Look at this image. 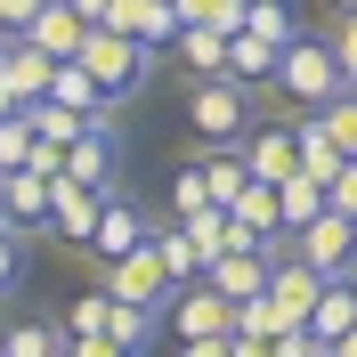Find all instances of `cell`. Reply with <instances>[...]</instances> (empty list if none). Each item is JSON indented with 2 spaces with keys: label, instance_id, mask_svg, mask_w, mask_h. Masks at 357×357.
Instances as JSON below:
<instances>
[{
  "label": "cell",
  "instance_id": "obj_1",
  "mask_svg": "<svg viewBox=\"0 0 357 357\" xmlns=\"http://www.w3.org/2000/svg\"><path fill=\"white\" fill-rule=\"evenodd\" d=\"M73 66L89 73V89H98V106L106 114H122L138 98V89L155 82V49H138V41H122V33H82V57H73Z\"/></svg>",
  "mask_w": 357,
  "mask_h": 357
},
{
  "label": "cell",
  "instance_id": "obj_2",
  "mask_svg": "<svg viewBox=\"0 0 357 357\" xmlns=\"http://www.w3.org/2000/svg\"><path fill=\"white\" fill-rule=\"evenodd\" d=\"M276 89H284L301 114H325V106H333L349 82H341L333 49L317 41V33H301V41H284V49H276Z\"/></svg>",
  "mask_w": 357,
  "mask_h": 357
},
{
  "label": "cell",
  "instance_id": "obj_3",
  "mask_svg": "<svg viewBox=\"0 0 357 357\" xmlns=\"http://www.w3.org/2000/svg\"><path fill=\"white\" fill-rule=\"evenodd\" d=\"M187 122H195V138H211V146H244V130H252V89H236L227 73H211V82L187 89Z\"/></svg>",
  "mask_w": 357,
  "mask_h": 357
},
{
  "label": "cell",
  "instance_id": "obj_4",
  "mask_svg": "<svg viewBox=\"0 0 357 357\" xmlns=\"http://www.w3.org/2000/svg\"><path fill=\"white\" fill-rule=\"evenodd\" d=\"M284 252H292L301 268H317V276H357V220L317 211L301 236H284Z\"/></svg>",
  "mask_w": 357,
  "mask_h": 357
},
{
  "label": "cell",
  "instance_id": "obj_5",
  "mask_svg": "<svg viewBox=\"0 0 357 357\" xmlns=\"http://www.w3.org/2000/svg\"><path fill=\"white\" fill-rule=\"evenodd\" d=\"M162 333L171 341H220V333H236V301H220V292L203 284H178L171 301H162Z\"/></svg>",
  "mask_w": 357,
  "mask_h": 357
},
{
  "label": "cell",
  "instance_id": "obj_6",
  "mask_svg": "<svg viewBox=\"0 0 357 357\" xmlns=\"http://www.w3.org/2000/svg\"><path fill=\"white\" fill-rule=\"evenodd\" d=\"M106 301H122V309H162L171 301V276H162V260H155V244H138V252H122V260L106 268Z\"/></svg>",
  "mask_w": 357,
  "mask_h": 357
},
{
  "label": "cell",
  "instance_id": "obj_7",
  "mask_svg": "<svg viewBox=\"0 0 357 357\" xmlns=\"http://www.w3.org/2000/svg\"><path fill=\"white\" fill-rule=\"evenodd\" d=\"M114 171H122V138H114V114H106V122H89V130L66 146V171H57V178H73V187H98V195H106Z\"/></svg>",
  "mask_w": 357,
  "mask_h": 357
},
{
  "label": "cell",
  "instance_id": "obj_8",
  "mask_svg": "<svg viewBox=\"0 0 357 357\" xmlns=\"http://www.w3.org/2000/svg\"><path fill=\"white\" fill-rule=\"evenodd\" d=\"M146 236H155V227H146V211H138V203H122V187H114V195H106V211H98V227H89V260H122V252H138V244H146Z\"/></svg>",
  "mask_w": 357,
  "mask_h": 357
},
{
  "label": "cell",
  "instance_id": "obj_9",
  "mask_svg": "<svg viewBox=\"0 0 357 357\" xmlns=\"http://www.w3.org/2000/svg\"><path fill=\"white\" fill-rule=\"evenodd\" d=\"M236 162H244V171L260 178V187H284V178L301 171V146H292V122H268V130H244Z\"/></svg>",
  "mask_w": 357,
  "mask_h": 357
},
{
  "label": "cell",
  "instance_id": "obj_10",
  "mask_svg": "<svg viewBox=\"0 0 357 357\" xmlns=\"http://www.w3.org/2000/svg\"><path fill=\"white\" fill-rule=\"evenodd\" d=\"M106 195H114V187H106ZM106 195H98V187L57 178V187H49V236L82 252V244H89V227H98V211H106Z\"/></svg>",
  "mask_w": 357,
  "mask_h": 357
},
{
  "label": "cell",
  "instance_id": "obj_11",
  "mask_svg": "<svg viewBox=\"0 0 357 357\" xmlns=\"http://www.w3.org/2000/svg\"><path fill=\"white\" fill-rule=\"evenodd\" d=\"M268 276H276V252H220V260L203 268V284L220 292V301H236V309H244V301H260Z\"/></svg>",
  "mask_w": 357,
  "mask_h": 357
},
{
  "label": "cell",
  "instance_id": "obj_12",
  "mask_svg": "<svg viewBox=\"0 0 357 357\" xmlns=\"http://www.w3.org/2000/svg\"><path fill=\"white\" fill-rule=\"evenodd\" d=\"M49 187L41 171H0V203H8V227L17 236H49Z\"/></svg>",
  "mask_w": 357,
  "mask_h": 357
},
{
  "label": "cell",
  "instance_id": "obj_13",
  "mask_svg": "<svg viewBox=\"0 0 357 357\" xmlns=\"http://www.w3.org/2000/svg\"><path fill=\"white\" fill-rule=\"evenodd\" d=\"M349 325H357V276H325V284H317V301H309V333H317V349H333Z\"/></svg>",
  "mask_w": 357,
  "mask_h": 357
},
{
  "label": "cell",
  "instance_id": "obj_14",
  "mask_svg": "<svg viewBox=\"0 0 357 357\" xmlns=\"http://www.w3.org/2000/svg\"><path fill=\"white\" fill-rule=\"evenodd\" d=\"M82 33H89V24H82V17H73L66 0H49L41 17L24 24V41L41 49V57H57V66H66V57H82Z\"/></svg>",
  "mask_w": 357,
  "mask_h": 357
},
{
  "label": "cell",
  "instance_id": "obj_15",
  "mask_svg": "<svg viewBox=\"0 0 357 357\" xmlns=\"http://www.w3.org/2000/svg\"><path fill=\"white\" fill-rule=\"evenodd\" d=\"M146 244H155V260H162V276H171V292H178V284H195V276H203V244H195V236H187L178 220H162L155 236H146Z\"/></svg>",
  "mask_w": 357,
  "mask_h": 357
},
{
  "label": "cell",
  "instance_id": "obj_16",
  "mask_svg": "<svg viewBox=\"0 0 357 357\" xmlns=\"http://www.w3.org/2000/svg\"><path fill=\"white\" fill-rule=\"evenodd\" d=\"M220 73H227L236 89H260V82H276V49H268V41H252V33H227Z\"/></svg>",
  "mask_w": 357,
  "mask_h": 357
},
{
  "label": "cell",
  "instance_id": "obj_17",
  "mask_svg": "<svg viewBox=\"0 0 357 357\" xmlns=\"http://www.w3.org/2000/svg\"><path fill=\"white\" fill-rule=\"evenodd\" d=\"M236 33L284 49V41H301V8H292V0H244V24H236Z\"/></svg>",
  "mask_w": 357,
  "mask_h": 357
},
{
  "label": "cell",
  "instance_id": "obj_18",
  "mask_svg": "<svg viewBox=\"0 0 357 357\" xmlns=\"http://www.w3.org/2000/svg\"><path fill=\"white\" fill-rule=\"evenodd\" d=\"M171 57L195 73V82H211V73H220V57H227V33H211V24H178Z\"/></svg>",
  "mask_w": 357,
  "mask_h": 357
},
{
  "label": "cell",
  "instance_id": "obj_19",
  "mask_svg": "<svg viewBox=\"0 0 357 357\" xmlns=\"http://www.w3.org/2000/svg\"><path fill=\"white\" fill-rule=\"evenodd\" d=\"M8 73H17V106H41V98H49V73H57V57H41V49L17 33V41H8Z\"/></svg>",
  "mask_w": 357,
  "mask_h": 357
},
{
  "label": "cell",
  "instance_id": "obj_20",
  "mask_svg": "<svg viewBox=\"0 0 357 357\" xmlns=\"http://www.w3.org/2000/svg\"><path fill=\"white\" fill-rule=\"evenodd\" d=\"M106 341H122L130 357H146L162 341V309H122V301H114L106 309Z\"/></svg>",
  "mask_w": 357,
  "mask_h": 357
},
{
  "label": "cell",
  "instance_id": "obj_21",
  "mask_svg": "<svg viewBox=\"0 0 357 357\" xmlns=\"http://www.w3.org/2000/svg\"><path fill=\"white\" fill-rule=\"evenodd\" d=\"M292 146H301V178H317V187H325V178L341 171V155H333V138L317 130V114H292Z\"/></svg>",
  "mask_w": 357,
  "mask_h": 357
},
{
  "label": "cell",
  "instance_id": "obj_22",
  "mask_svg": "<svg viewBox=\"0 0 357 357\" xmlns=\"http://www.w3.org/2000/svg\"><path fill=\"white\" fill-rule=\"evenodd\" d=\"M317 211H325V187H317V178H301V171H292L284 187H276V227H284V236H301V227H309Z\"/></svg>",
  "mask_w": 357,
  "mask_h": 357
},
{
  "label": "cell",
  "instance_id": "obj_23",
  "mask_svg": "<svg viewBox=\"0 0 357 357\" xmlns=\"http://www.w3.org/2000/svg\"><path fill=\"white\" fill-rule=\"evenodd\" d=\"M49 106L82 114V122H106V106H98V89H89V73L73 66V57H66V66H57V73H49Z\"/></svg>",
  "mask_w": 357,
  "mask_h": 357
},
{
  "label": "cell",
  "instance_id": "obj_24",
  "mask_svg": "<svg viewBox=\"0 0 357 357\" xmlns=\"http://www.w3.org/2000/svg\"><path fill=\"white\" fill-rule=\"evenodd\" d=\"M0 357H73V341H66V325H8Z\"/></svg>",
  "mask_w": 357,
  "mask_h": 357
},
{
  "label": "cell",
  "instance_id": "obj_25",
  "mask_svg": "<svg viewBox=\"0 0 357 357\" xmlns=\"http://www.w3.org/2000/svg\"><path fill=\"white\" fill-rule=\"evenodd\" d=\"M195 211H211V178H203V155L171 171V220H195Z\"/></svg>",
  "mask_w": 357,
  "mask_h": 357
},
{
  "label": "cell",
  "instance_id": "obj_26",
  "mask_svg": "<svg viewBox=\"0 0 357 357\" xmlns=\"http://www.w3.org/2000/svg\"><path fill=\"white\" fill-rule=\"evenodd\" d=\"M317 130L333 138V155H341V162H357V89H341L333 106L317 114Z\"/></svg>",
  "mask_w": 357,
  "mask_h": 357
},
{
  "label": "cell",
  "instance_id": "obj_27",
  "mask_svg": "<svg viewBox=\"0 0 357 357\" xmlns=\"http://www.w3.org/2000/svg\"><path fill=\"white\" fill-rule=\"evenodd\" d=\"M24 114H33V138H41V146H73V138L89 130L82 114H66V106H49V98H41V106H24Z\"/></svg>",
  "mask_w": 357,
  "mask_h": 357
},
{
  "label": "cell",
  "instance_id": "obj_28",
  "mask_svg": "<svg viewBox=\"0 0 357 357\" xmlns=\"http://www.w3.org/2000/svg\"><path fill=\"white\" fill-rule=\"evenodd\" d=\"M178 24H211V33H236L244 24V0H171Z\"/></svg>",
  "mask_w": 357,
  "mask_h": 357
},
{
  "label": "cell",
  "instance_id": "obj_29",
  "mask_svg": "<svg viewBox=\"0 0 357 357\" xmlns=\"http://www.w3.org/2000/svg\"><path fill=\"white\" fill-rule=\"evenodd\" d=\"M33 162V114H0V171H24Z\"/></svg>",
  "mask_w": 357,
  "mask_h": 357
},
{
  "label": "cell",
  "instance_id": "obj_30",
  "mask_svg": "<svg viewBox=\"0 0 357 357\" xmlns=\"http://www.w3.org/2000/svg\"><path fill=\"white\" fill-rule=\"evenodd\" d=\"M106 309H114L106 292H82V301H73V309L57 317V325H66V341H89V333H106Z\"/></svg>",
  "mask_w": 357,
  "mask_h": 357
},
{
  "label": "cell",
  "instance_id": "obj_31",
  "mask_svg": "<svg viewBox=\"0 0 357 357\" xmlns=\"http://www.w3.org/2000/svg\"><path fill=\"white\" fill-rule=\"evenodd\" d=\"M17 284H24V236L8 227V236H0V309L17 301Z\"/></svg>",
  "mask_w": 357,
  "mask_h": 357
},
{
  "label": "cell",
  "instance_id": "obj_32",
  "mask_svg": "<svg viewBox=\"0 0 357 357\" xmlns=\"http://www.w3.org/2000/svg\"><path fill=\"white\" fill-rule=\"evenodd\" d=\"M325 211H341V220H357V162H341V171L325 178Z\"/></svg>",
  "mask_w": 357,
  "mask_h": 357
},
{
  "label": "cell",
  "instance_id": "obj_33",
  "mask_svg": "<svg viewBox=\"0 0 357 357\" xmlns=\"http://www.w3.org/2000/svg\"><path fill=\"white\" fill-rule=\"evenodd\" d=\"M325 49H333L341 82H357V17H341V33H333V41H325Z\"/></svg>",
  "mask_w": 357,
  "mask_h": 357
},
{
  "label": "cell",
  "instance_id": "obj_34",
  "mask_svg": "<svg viewBox=\"0 0 357 357\" xmlns=\"http://www.w3.org/2000/svg\"><path fill=\"white\" fill-rule=\"evenodd\" d=\"M268 357H317V333H309V325H292V333L268 341Z\"/></svg>",
  "mask_w": 357,
  "mask_h": 357
},
{
  "label": "cell",
  "instance_id": "obj_35",
  "mask_svg": "<svg viewBox=\"0 0 357 357\" xmlns=\"http://www.w3.org/2000/svg\"><path fill=\"white\" fill-rule=\"evenodd\" d=\"M73 357H130L122 341H106V333H89V341H73Z\"/></svg>",
  "mask_w": 357,
  "mask_h": 357
},
{
  "label": "cell",
  "instance_id": "obj_36",
  "mask_svg": "<svg viewBox=\"0 0 357 357\" xmlns=\"http://www.w3.org/2000/svg\"><path fill=\"white\" fill-rule=\"evenodd\" d=\"M66 8H73V17L89 24V33H98V24H106V8H114V0H66Z\"/></svg>",
  "mask_w": 357,
  "mask_h": 357
},
{
  "label": "cell",
  "instance_id": "obj_37",
  "mask_svg": "<svg viewBox=\"0 0 357 357\" xmlns=\"http://www.w3.org/2000/svg\"><path fill=\"white\" fill-rule=\"evenodd\" d=\"M178 357H227V333L220 341H178Z\"/></svg>",
  "mask_w": 357,
  "mask_h": 357
},
{
  "label": "cell",
  "instance_id": "obj_38",
  "mask_svg": "<svg viewBox=\"0 0 357 357\" xmlns=\"http://www.w3.org/2000/svg\"><path fill=\"white\" fill-rule=\"evenodd\" d=\"M227 357H268V341H252V333H227Z\"/></svg>",
  "mask_w": 357,
  "mask_h": 357
},
{
  "label": "cell",
  "instance_id": "obj_39",
  "mask_svg": "<svg viewBox=\"0 0 357 357\" xmlns=\"http://www.w3.org/2000/svg\"><path fill=\"white\" fill-rule=\"evenodd\" d=\"M333 357H357V325H349V333H341V341H333Z\"/></svg>",
  "mask_w": 357,
  "mask_h": 357
},
{
  "label": "cell",
  "instance_id": "obj_40",
  "mask_svg": "<svg viewBox=\"0 0 357 357\" xmlns=\"http://www.w3.org/2000/svg\"><path fill=\"white\" fill-rule=\"evenodd\" d=\"M325 8H333V17H357V0H325Z\"/></svg>",
  "mask_w": 357,
  "mask_h": 357
},
{
  "label": "cell",
  "instance_id": "obj_41",
  "mask_svg": "<svg viewBox=\"0 0 357 357\" xmlns=\"http://www.w3.org/2000/svg\"><path fill=\"white\" fill-rule=\"evenodd\" d=\"M317 357H333V349H317Z\"/></svg>",
  "mask_w": 357,
  "mask_h": 357
},
{
  "label": "cell",
  "instance_id": "obj_42",
  "mask_svg": "<svg viewBox=\"0 0 357 357\" xmlns=\"http://www.w3.org/2000/svg\"><path fill=\"white\" fill-rule=\"evenodd\" d=\"M349 89H357V82H349Z\"/></svg>",
  "mask_w": 357,
  "mask_h": 357
}]
</instances>
